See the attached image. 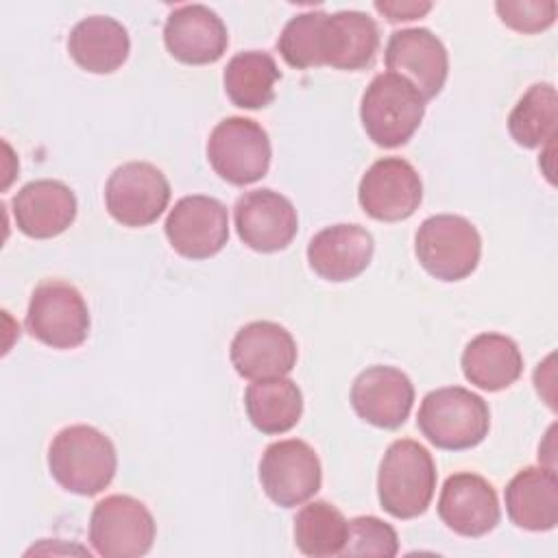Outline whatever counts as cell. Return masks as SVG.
<instances>
[{
	"label": "cell",
	"mask_w": 558,
	"mask_h": 558,
	"mask_svg": "<svg viewBox=\"0 0 558 558\" xmlns=\"http://www.w3.org/2000/svg\"><path fill=\"white\" fill-rule=\"evenodd\" d=\"M170 201L166 174L148 161L118 166L105 185V205L111 218L124 227L153 225Z\"/></svg>",
	"instance_id": "10"
},
{
	"label": "cell",
	"mask_w": 558,
	"mask_h": 558,
	"mask_svg": "<svg viewBox=\"0 0 558 558\" xmlns=\"http://www.w3.org/2000/svg\"><path fill=\"white\" fill-rule=\"evenodd\" d=\"M495 11L517 33H541L556 22L558 4L554 0H499L495 2Z\"/></svg>",
	"instance_id": "30"
},
{
	"label": "cell",
	"mask_w": 558,
	"mask_h": 558,
	"mask_svg": "<svg viewBox=\"0 0 558 558\" xmlns=\"http://www.w3.org/2000/svg\"><path fill=\"white\" fill-rule=\"evenodd\" d=\"M414 386L395 366H368L351 386V405L360 418L381 429H397L410 416Z\"/></svg>",
	"instance_id": "18"
},
{
	"label": "cell",
	"mask_w": 558,
	"mask_h": 558,
	"mask_svg": "<svg viewBox=\"0 0 558 558\" xmlns=\"http://www.w3.org/2000/svg\"><path fill=\"white\" fill-rule=\"evenodd\" d=\"M229 355L240 377L259 381L286 377L294 368L299 351L286 327L272 320H253L238 329Z\"/></svg>",
	"instance_id": "15"
},
{
	"label": "cell",
	"mask_w": 558,
	"mask_h": 558,
	"mask_svg": "<svg viewBox=\"0 0 558 558\" xmlns=\"http://www.w3.org/2000/svg\"><path fill=\"white\" fill-rule=\"evenodd\" d=\"M150 510L131 495L100 499L89 517V543L102 558H137L150 551L155 541Z\"/></svg>",
	"instance_id": "8"
},
{
	"label": "cell",
	"mask_w": 558,
	"mask_h": 558,
	"mask_svg": "<svg viewBox=\"0 0 558 558\" xmlns=\"http://www.w3.org/2000/svg\"><path fill=\"white\" fill-rule=\"evenodd\" d=\"M259 482L270 501L294 508L320 490V460L305 440L286 438L268 445L259 460Z\"/></svg>",
	"instance_id": "9"
},
{
	"label": "cell",
	"mask_w": 558,
	"mask_h": 558,
	"mask_svg": "<svg viewBox=\"0 0 558 558\" xmlns=\"http://www.w3.org/2000/svg\"><path fill=\"white\" fill-rule=\"evenodd\" d=\"M118 466L116 447L92 425H70L57 432L48 447V469L68 493L92 497L105 490Z\"/></svg>",
	"instance_id": "1"
},
{
	"label": "cell",
	"mask_w": 558,
	"mask_h": 558,
	"mask_svg": "<svg viewBox=\"0 0 558 558\" xmlns=\"http://www.w3.org/2000/svg\"><path fill=\"white\" fill-rule=\"evenodd\" d=\"M248 421L262 434L290 432L303 414V395L296 381L272 377L253 381L244 392Z\"/></svg>",
	"instance_id": "25"
},
{
	"label": "cell",
	"mask_w": 558,
	"mask_h": 558,
	"mask_svg": "<svg viewBox=\"0 0 558 558\" xmlns=\"http://www.w3.org/2000/svg\"><path fill=\"white\" fill-rule=\"evenodd\" d=\"M399 551V536L392 525L377 517H355L349 521L342 556H381L392 558Z\"/></svg>",
	"instance_id": "29"
},
{
	"label": "cell",
	"mask_w": 558,
	"mask_h": 558,
	"mask_svg": "<svg viewBox=\"0 0 558 558\" xmlns=\"http://www.w3.org/2000/svg\"><path fill=\"white\" fill-rule=\"evenodd\" d=\"M418 264L440 281L469 277L482 255V238L475 225L456 214H436L421 222L414 235Z\"/></svg>",
	"instance_id": "5"
},
{
	"label": "cell",
	"mask_w": 558,
	"mask_h": 558,
	"mask_svg": "<svg viewBox=\"0 0 558 558\" xmlns=\"http://www.w3.org/2000/svg\"><path fill=\"white\" fill-rule=\"evenodd\" d=\"M425 98L399 74H377L362 94L360 120L366 135L381 148L403 146L421 126Z\"/></svg>",
	"instance_id": "4"
},
{
	"label": "cell",
	"mask_w": 558,
	"mask_h": 558,
	"mask_svg": "<svg viewBox=\"0 0 558 558\" xmlns=\"http://www.w3.org/2000/svg\"><path fill=\"white\" fill-rule=\"evenodd\" d=\"M281 72L275 59L262 50H244L229 59L222 83L229 100L240 109H264L275 100V83Z\"/></svg>",
	"instance_id": "26"
},
{
	"label": "cell",
	"mask_w": 558,
	"mask_h": 558,
	"mask_svg": "<svg viewBox=\"0 0 558 558\" xmlns=\"http://www.w3.org/2000/svg\"><path fill=\"white\" fill-rule=\"evenodd\" d=\"M74 192L54 179H37L26 183L13 196V218L17 229L37 240L63 233L76 218Z\"/></svg>",
	"instance_id": "21"
},
{
	"label": "cell",
	"mask_w": 558,
	"mask_h": 558,
	"mask_svg": "<svg viewBox=\"0 0 558 558\" xmlns=\"http://www.w3.org/2000/svg\"><path fill=\"white\" fill-rule=\"evenodd\" d=\"M357 201L364 214L373 220H405L423 201V183L410 161L401 157H384L362 174Z\"/></svg>",
	"instance_id": "12"
},
{
	"label": "cell",
	"mask_w": 558,
	"mask_h": 558,
	"mask_svg": "<svg viewBox=\"0 0 558 558\" xmlns=\"http://www.w3.org/2000/svg\"><path fill=\"white\" fill-rule=\"evenodd\" d=\"M384 61L388 72L410 81L429 100L440 94L449 74V54L429 28L395 31L386 44Z\"/></svg>",
	"instance_id": "14"
},
{
	"label": "cell",
	"mask_w": 558,
	"mask_h": 558,
	"mask_svg": "<svg viewBox=\"0 0 558 558\" xmlns=\"http://www.w3.org/2000/svg\"><path fill=\"white\" fill-rule=\"evenodd\" d=\"M349 521L329 501H310L294 517V543L310 558L342 556Z\"/></svg>",
	"instance_id": "27"
},
{
	"label": "cell",
	"mask_w": 558,
	"mask_h": 558,
	"mask_svg": "<svg viewBox=\"0 0 558 558\" xmlns=\"http://www.w3.org/2000/svg\"><path fill=\"white\" fill-rule=\"evenodd\" d=\"M558 94L551 83H534L512 107L508 131L523 148H538L556 137Z\"/></svg>",
	"instance_id": "28"
},
{
	"label": "cell",
	"mask_w": 558,
	"mask_h": 558,
	"mask_svg": "<svg viewBox=\"0 0 558 558\" xmlns=\"http://www.w3.org/2000/svg\"><path fill=\"white\" fill-rule=\"evenodd\" d=\"M506 512L517 527L547 532L558 523V480L551 466L521 469L504 490Z\"/></svg>",
	"instance_id": "22"
},
{
	"label": "cell",
	"mask_w": 558,
	"mask_h": 558,
	"mask_svg": "<svg viewBox=\"0 0 558 558\" xmlns=\"http://www.w3.org/2000/svg\"><path fill=\"white\" fill-rule=\"evenodd\" d=\"M163 231L179 255L207 259L220 253L229 240V214L214 196H183L168 211Z\"/></svg>",
	"instance_id": "11"
},
{
	"label": "cell",
	"mask_w": 558,
	"mask_h": 558,
	"mask_svg": "<svg viewBox=\"0 0 558 558\" xmlns=\"http://www.w3.org/2000/svg\"><path fill=\"white\" fill-rule=\"evenodd\" d=\"M373 235L360 225H331L307 244L312 270L327 281H349L366 270L373 259Z\"/></svg>",
	"instance_id": "20"
},
{
	"label": "cell",
	"mask_w": 558,
	"mask_h": 558,
	"mask_svg": "<svg viewBox=\"0 0 558 558\" xmlns=\"http://www.w3.org/2000/svg\"><path fill=\"white\" fill-rule=\"evenodd\" d=\"M464 377L488 392L512 386L523 373V355L517 342L504 333L486 331L475 336L462 351Z\"/></svg>",
	"instance_id": "24"
},
{
	"label": "cell",
	"mask_w": 558,
	"mask_h": 558,
	"mask_svg": "<svg viewBox=\"0 0 558 558\" xmlns=\"http://www.w3.org/2000/svg\"><path fill=\"white\" fill-rule=\"evenodd\" d=\"M379 48V28L362 11H338L320 15L316 52L318 68L364 70L373 63Z\"/></svg>",
	"instance_id": "17"
},
{
	"label": "cell",
	"mask_w": 558,
	"mask_h": 558,
	"mask_svg": "<svg viewBox=\"0 0 558 558\" xmlns=\"http://www.w3.org/2000/svg\"><path fill=\"white\" fill-rule=\"evenodd\" d=\"M438 517L460 536L477 538L499 523V499L493 484L477 473H453L438 497Z\"/></svg>",
	"instance_id": "16"
},
{
	"label": "cell",
	"mask_w": 558,
	"mask_h": 558,
	"mask_svg": "<svg viewBox=\"0 0 558 558\" xmlns=\"http://www.w3.org/2000/svg\"><path fill=\"white\" fill-rule=\"evenodd\" d=\"M163 44L168 52L187 65L218 61L229 44L225 22L205 4H181L166 17Z\"/></svg>",
	"instance_id": "19"
},
{
	"label": "cell",
	"mask_w": 558,
	"mask_h": 558,
	"mask_svg": "<svg viewBox=\"0 0 558 558\" xmlns=\"http://www.w3.org/2000/svg\"><path fill=\"white\" fill-rule=\"evenodd\" d=\"M416 425L434 447L462 451L488 436L490 412L480 395L462 386H447L423 397Z\"/></svg>",
	"instance_id": "3"
},
{
	"label": "cell",
	"mask_w": 558,
	"mask_h": 558,
	"mask_svg": "<svg viewBox=\"0 0 558 558\" xmlns=\"http://www.w3.org/2000/svg\"><path fill=\"white\" fill-rule=\"evenodd\" d=\"M270 157L268 133L251 118H225L209 133L207 159L214 172L231 185H248L266 177Z\"/></svg>",
	"instance_id": "7"
},
{
	"label": "cell",
	"mask_w": 558,
	"mask_h": 558,
	"mask_svg": "<svg viewBox=\"0 0 558 558\" xmlns=\"http://www.w3.org/2000/svg\"><path fill=\"white\" fill-rule=\"evenodd\" d=\"M436 490V464L432 453L412 438L390 442L377 473V497L395 519L423 514Z\"/></svg>",
	"instance_id": "2"
},
{
	"label": "cell",
	"mask_w": 558,
	"mask_h": 558,
	"mask_svg": "<svg viewBox=\"0 0 558 558\" xmlns=\"http://www.w3.org/2000/svg\"><path fill=\"white\" fill-rule=\"evenodd\" d=\"M24 325L46 347L74 349L87 340L89 310L72 283L48 279L33 290Z\"/></svg>",
	"instance_id": "6"
},
{
	"label": "cell",
	"mask_w": 558,
	"mask_h": 558,
	"mask_svg": "<svg viewBox=\"0 0 558 558\" xmlns=\"http://www.w3.org/2000/svg\"><path fill=\"white\" fill-rule=\"evenodd\" d=\"M131 39L126 28L109 15L81 20L68 37V52L74 63L92 74H111L129 57Z\"/></svg>",
	"instance_id": "23"
},
{
	"label": "cell",
	"mask_w": 558,
	"mask_h": 558,
	"mask_svg": "<svg viewBox=\"0 0 558 558\" xmlns=\"http://www.w3.org/2000/svg\"><path fill=\"white\" fill-rule=\"evenodd\" d=\"M240 240L257 253L283 251L299 231V216L290 198L262 187L244 192L233 207Z\"/></svg>",
	"instance_id": "13"
},
{
	"label": "cell",
	"mask_w": 558,
	"mask_h": 558,
	"mask_svg": "<svg viewBox=\"0 0 558 558\" xmlns=\"http://www.w3.org/2000/svg\"><path fill=\"white\" fill-rule=\"evenodd\" d=\"M375 9L388 17V22H410L423 17L432 11V2H414V0H377Z\"/></svg>",
	"instance_id": "31"
}]
</instances>
